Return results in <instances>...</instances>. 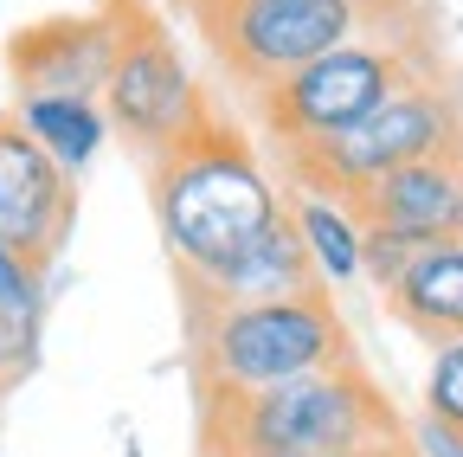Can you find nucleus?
Masks as SVG:
<instances>
[{
    "label": "nucleus",
    "instance_id": "nucleus-1",
    "mask_svg": "<svg viewBox=\"0 0 463 457\" xmlns=\"http://www.w3.org/2000/svg\"><path fill=\"white\" fill-rule=\"evenodd\" d=\"M148 200L181 277L232 264L283 219V194L258 142L225 109H206L181 142L148 161Z\"/></svg>",
    "mask_w": 463,
    "mask_h": 457
},
{
    "label": "nucleus",
    "instance_id": "nucleus-2",
    "mask_svg": "<svg viewBox=\"0 0 463 457\" xmlns=\"http://www.w3.org/2000/svg\"><path fill=\"white\" fill-rule=\"evenodd\" d=\"M206 438L213 457H361L392 444L399 419L361 361H341L258 393L206 399Z\"/></svg>",
    "mask_w": 463,
    "mask_h": 457
},
{
    "label": "nucleus",
    "instance_id": "nucleus-3",
    "mask_svg": "<svg viewBox=\"0 0 463 457\" xmlns=\"http://www.w3.org/2000/svg\"><path fill=\"white\" fill-rule=\"evenodd\" d=\"M425 78H444L431 26L425 33H367V39H347V45L322 52V59H309L303 71L277 78L264 97H251V109L277 155V148L341 136L347 123H361L367 109H380L386 97H399L405 84H425Z\"/></svg>",
    "mask_w": 463,
    "mask_h": 457
},
{
    "label": "nucleus",
    "instance_id": "nucleus-4",
    "mask_svg": "<svg viewBox=\"0 0 463 457\" xmlns=\"http://www.w3.org/2000/svg\"><path fill=\"white\" fill-rule=\"evenodd\" d=\"M194 328V374L200 393H258L316 367L354 361L347 322L328 290L277 297V303H232V309H187Z\"/></svg>",
    "mask_w": 463,
    "mask_h": 457
},
{
    "label": "nucleus",
    "instance_id": "nucleus-5",
    "mask_svg": "<svg viewBox=\"0 0 463 457\" xmlns=\"http://www.w3.org/2000/svg\"><path fill=\"white\" fill-rule=\"evenodd\" d=\"M450 142H463V97L450 78H425V84H405L399 97H386L380 109H367L361 123H347L341 136L277 148V167L297 181V194H328L347 206L380 175L444 155Z\"/></svg>",
    "mask_w": 463,
    "mask_h": 457
},
{
    "label": "nucleus",
    "instance_id": "nucleus-6",
    "mask_svg": "<svg viewBox=\"0 0 463 457\" xmlns=\"http://www.w3.org/2000/svg\"><path fill=\"white\" fill-rule=\"evenodd\" d=\"M109 7H116V65H109V84L97 103H103L109 129L142 161H155L206 117L213 97L187 71L181 45H174V33L161 26L148 0H109Z\"/></svg>",
    "mask_w": 463,
    "mask_h": 457
},
{
    "label": "nucleus",
    "instance_id": "nucleus-7",
    "mask_svg": "<svg viewBox=\"0 0 463 457\" xmlns=\"http://www.w3.org/2000/svg\"><path fill=\"white\" fill-rule=\"evenodd\" d=\"M78 225V175H65L7 109L0 117V245L33 271H52Z\"/></svg>",
    "mask_w": 463,
    "mask_h": 457
},
{
    "label": "nucleus",
    "instance_id": "nucleus-8",
    "mask_svg": "<svg viewBox=\"0 0 463 457\" xmlns=\"http://www.w3.org/2000/svg\"><path fill=\"white\" fill-rule=\"evenodd\" d=\"M116 65V7L33 20L7 39V78L20 97H103Z\"/></svg>",
    "mask_w": 463,
    "mask_h": 457
},
{
    "label": "nucleus",
    "instance_id": "nucleus-9",
    "mask_svg": "<svg viewBox=\"0 0 463 457\" xmlns=\"http://www.w3.org/2000/svg\"><path fill=\"white\" fill-rule=\"evenodd\" d=\"M361 225H386V233H412L425 245H444L463 233V142H450L444 155L405 161L392 175H380L373 187H361L347 200Z\"/></svg>",
    "mask_w": 463,
    "mask_h": 457
},
{
    "label": "nucleus",
    "instance_id": "nucleus-10",
    "mask_svg": "<svg viewBox=\"0 0 463 457\" xmlns=\"http://www.w3.org/2000/svg\"><path fill=\"white\" fill-rule=\"evenodd\" d=\"M303 290H328V283L316 277L309 245H303V233H297V219H289V206H283V219L270 225L251 252H239L232 264H219V271H206V277H181L187 309L277 303V297H303Z\"/></svg>",
    "mask_w": 463,
    "mask_h": 457
},
{
    "label": "nucleus",
    "instance_id": "nucleus-11",
    "mask_svg": "<svg viewBox=\"0 0 463 457\" xmlns=\"http://www.w3.org/2000/svg\"><path fill=\"white\" fill-rule=\"evenodd\" d=\"M386 309L425 341H463V239L419 252L386 290Z\"/></svg>",
    "mask_w": 463,
    "mask_h": 457
},
{
    "label": "nucleus",
    "instance_id": "nucleus-12",
    "mask_svg": "<svg viewBox=\"0 0 463 457\" xmlns=\"http://www.w3.org/2000/svg\"><path fill=\"white\" fill-rule=\"evenodd\" d=\"M14 117L65 175H84L103 148V136H109V117H103L97 97H20Z\"/></svg>",
    "mask_w": 463,
    "mask_h": 457
},
{
    "label": "nucleus",
    "instance_id": "nucleus-13",
    "mask_svg": "<svg viewBox=\"0 0 463 457\" xmlns=\"http://www.w3.org/2000/svg\"><path fill=\"white\" fill-rule=\"evenodd\" d=\"M289 219H297V233L309 245V264L322 283H354L367 277V233H361V219L347 213L341 200L328 194H297V200H283Z\"/></svg>",
    "mask_w": 463,
    "mask_h": 457
},
{
    "label": "nucleus",
    "instance_id": "nucleus-14",
    "mask_svg": "<svg viewBox=\"0 0 463 457\" xmlns=\"http://www.w3.org/2000/svg\"><path fill=\"white\" fill-rule=\"evenodd\" d=\"M45 341V283L0 290V380H26Z\"/></svg>",
    "mask_w": 463,
    "mask_h": 457
},
{
    "label": "nucleus",
    "instance_id": "nucleus-15",
    "mask_svg": "<svg viewBox=\"0 0 463 457\" xmlns=\"http://www.w3.org/2000/svg\"><path fill=\"white\" fill-rule=\"evenodd\" d=\"M425 419L463 432V341H438L431 374H425Z\"/></svg>",
    "mask_w": 463,
    "mask_h": 457
},
{
    "label": "nucleus",
    "instance_id": "nucleus-16",
    "mask_svg": "<svg viewBox=\"0 0 463 457\" xmlns=\"http://www.w3.org/2000/svg\"><path fill=\"white\" fill-rule=\"evenodd\" d=\"M412 451H419V457H463V432H450V425H438V419H419Z\"/></svg>",
    "mask_w": 463,
    "mask_h": 457
},
{
    "label": "nucleus",
    "instance_id": "nucleus-17",
    "mask_svg": "<svg viewBox=\"0 0 463 457\" xmlns=\"http://www.w3.org/2000/svg\"><path fill=\"white\" fill-rule=\"evenodd\" d=\"M14 283H45V271H33L20 252H7V245H0V290H14Z\"/></svg>",
    "mask_w": 463,
    "mask_h": 457
},
{
    "label": "nucleus",
    "instance_id": "nucleus-18",
    "mask_svg": "<svg viewBox=\"0 0 463 457\" xmlns=\"http://www.w3.org/2000/svg\"><path fill=\"white\" fill-rule=\"evenodd\" d=\"M392 444H399V438H392ZM392 444H380V451H361V457H386V451H392Z\"/></svg>",
    "mask_w": 463,
    "mask_h": 457
},
{
    "label": "nucleus",
    "instance_id": "nucleus-19",
    "mask_svg": "<svg viewBox=\"0 0 463 457\" xmlns=\"http://www.w3.org/2000/svg\"><path fill=\"white\" fill-rule=\"evenodd\" d=\"M181 7H187V14H194V7H213V0H181Z\"/></svg>",
    "mask_w": 463,
    "mask_h": 457
},
{
    "label": "nucleus",
    "instance_id": "nucleus-20",
    "mask_svg": "<svg viewBox=\"0 0 463 457\" xmlns=\"http://www.w3.org/2000/svg\"><path fill=\"white\" fill-rule=\"evenodd\" d=\"M0 393H7V380H0Z\"/></svg>",
    "mask_w": 463,
    "mask_h": 457
}]
</instances>
